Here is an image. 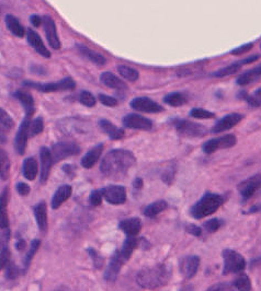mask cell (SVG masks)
<instances>
[{
  "label": "cell",
  "instance_id": "obj_31",
  "mask_svg": "<svg viewBox=\"0 0 261 291\" xmlns=\"http://www.w3.org/2000/svg\"><path fill=\"white\" fill-rule=\"evenodd\" d=\"M188 98L184 92H171L164 98V102L166 104H168L173 107L182 106L187 103Z\"/></svg>",
  "mask_w": 261,
  "mask_h": 291
},
{
  "label": "cell",
  "instance_id": "obj_8",
  "mask_svg": "<svg viewBox=\"0 0 261 291\" xmlns=\"http://www.w3.org/2000/svg\"><path fill=\"white\" fill-rule=\"evenodd\" d=\"M50 154H52L53 163L67 159L69 157L76 156L81 152V147L75 142H56L52 146Z\"/></svg>",
  "mask_w": 261,
  "mask_h": 291
},
{
  "label": "cell",
  "instance_id": "obj_12",
  "mask_svg": "<svg viewBox=\"0 0 261 291\" xmlns=\"http://www.w3.org/2000/svg\"><path fill=\"white\" fill-rule=\"evenodd\" d=\"M123 125L127 128L139 130H150L153 128V122L139 114H127L122 120Z\"/></svg>",
  "mask_w": 261,
  "mask_h": 291
},
{
  "label": "cell",
  "instance_id": "obj_35",
  "mask_svg": "<svg viewBox=\"0 0 261 291\" xmlns=\"http://www.w3.org/2000/svg\"><path fill=\"white\" fill-rule=\"evenodd\" d=\"M10 160L7 152L0 149V179L7 180L10 174Z\"/></svg>",
  "mask_w": 261,
  "mask_h": 291
},
{
  "label": "cell",
  "instance_id": "obj_21",
  "mask_svg": "<svg viewBox=\"0 0 261 291\" xmlns=\"http://www.w3.org/2000/svg\"><path fill=\"white\" fill-rule=\"evenodd\" d=\"M99 126L102 129V132L108 135V137L112 140H120L124 137L125 133L122 128H119L112 124L109 120H100L99 121Z\"/></svg>",
  "mask_w": 261,
  "mask_h": 291
},
{
  "label": "cell",
  "instance_id": "obj_44",
  "mask_svg": "<svg viewBox=\"0 0 261 291\" xmlns=\"http://www.w3.org/2000/svg\"><path fill=\"white\" fill-rule=\"evenodd\" d=\"M98 100L100 101V103L103 104L105 106L114 107V106L118 105V100L113 97L107 96V94H99Z\"/></svg>",
  "mask_w": 261,
  "mask_h": 291
},
{
  "label": "cell",
  "instance_id": "obj_17",
  "mask_svg": "<svg viewBox=\"0 0 261 291\" xmlns=\"http://www.w3.org/2000/svg\"><path fill=\"white\" fill-rule=\"evenodd\" d=\"M41 159V183L44 184L49 177L50 168L53 164V158L50 150L47 147H42L40 150Z\"/></svg>",
  "mask_w": 261,
  "mask_h": 291
},
{
  "label": "cell",
  "instance_id": "obj_22",
  "mask_svg": "<svg viewBox=\"0 0 261 291\" xmlns=\"http://www.w3.org/2000/svg\"><path fill=\"white\" fill-rule=\"evenodd\" d=\"M103 152V144L99 143L90 149L82 159V165L85 169H91L95 165Z\"/></svg>",
  "mask_w": 261,
  "mask_h": 291
},
{
  "label": "cell",
  "instance_id": "obj_13",
  "mask_svg": "<svg viewBox=\"0 0 261 291\" xmlns=\"http://www.w3.org/2000/svg\"><path fill=\"white\" fill-rule=\"evenodd\" d=\"M30 121L31 118L25 116V119L23 120L22 123H21V125L18 129L16 138H14V148H16V151L21 156L24 155L25 152L27 143L29 139V125H30Z\"/></svg>",
  "mask_w": 261,
  "mask_h": 291
},
{
  "label": "cell",
  "instance_id": "obj_38",
  "mask_svg": "<svg viewBox=\"0 0 261 291\" xmlns=\"http://www.w3.org/2000/svg\"><path fill=\"white\" fill-rule=\"evenodd\" d=\"M43 130H44V122H43V119L41 116L30 121V125H29V135L32 137L40 135Z\"/></svg>",
  "mask_w": 261,
  "mask_h": 291
},
{
  "label": "cell",
  "instance_id": "obj_51",
  "mask_svg": "<svg viewBox=\"0 0 261 291\" xmlns=\"http://www.w3.org/2000/svg\"><path fill=\"white\" fill-rule=\"evenodd\" d=\"M18 275H19L18 267L9 261L8 265H7V277L10 278V279H13V278L18 277Z\"/></svg>",
  "mask_w": 261,
  "mask_h": 291
},
{
  "label": "cell",
  "instance_id": "obj_14",
  "mask_svg": "<svg viewBox=\"0 0 261 291\" xmlns=\"http://www.w3.org/2000/svg\"><path fill=\"white\" fill-rule=\"evenodd\" d=\"M243 119H244V116L238 113H231V114L223 116L222 119H220L215 123V125L212 128V133L219 134V133L225 132V130L235 127L237 124L242 122Z\"/></svg>",
  "mask_w": 261,
  "mask_h": 291
},
{
  "label": "cell",
  "instance_id": "obj_19",
  "mask_svg": "<svg viewBox=\"0 0 261 291\" xmlns=\"http://www.w3.org/2000/svg\"><path fill=\"white\" fill-rule=\"evenodd\" d=\"M27 40L29 42V44H30L33 47V49H35L40 55L45 58L50 57V52L47 49L44 43H43L39 33H36L34 30H32V28H28Z\"/></svg>",
  "mask_w": 261,
  "mask_h": 291
},
{
  "label": "cell",
  "instance_id": "obj_32",
  "mask_svg": "<svg viewBox=\"0 0 261 291\" xmlns=\"http://www.w3.org/2000/svg\"><path fill=\"white\" fill-rule=\"evenodd\" d=\"M38 174V162L34 158H27L23 162V176L29 181H33Z\"/></svg>",
  "mask_w": 261,
  "mask_h": 291
},
{
  "label": "cell",
  "instance_id": "obj_41",
  "mask_svg": "<svg viewBox=\"0 0 261 291\" xmlns=\"http://www.w3.org/2000/svg\"><path fill=\"white\" fill-rule=\"evenodd\" d=\"M78 101L81 102L83 105H85L87 107H93L97 103L96 98L93 97L89 91H86V90H84L79 93Z\"/></svg>",
  "mask_w": 261,
  "mask_h": 291
},
{
  "label": "cell",
  "instance_id": "obj_53",
  "mask_svg": "<svg viewBox=\"0 0 261 291\" xmlns=\"http://www.w3.org/2000/svg\"><path fill=\"white\" fill-rule=\"evenodd\" d=\"M186 230L194 237H200L202 235V229L195 224H189L186 227Z\"/></svg>",
  "mask_w": 261,
  "mask_h": 291
},
{
  "label": "cell",
  "instance_id": "obj_28",
  "mask_svg": "<svg viewBox=\"0 0 261 291\" xmlns=\"http://www.w3.org/2000/svg\"><path fill=\"white\" fill-rule=\"evenodd\" d=\"M34 217L38 222V225L41 231H46L47 229V207L44 201L39 202L34 207Z\"/></svg>",
  "mask_w": 261,
  "mask_h": 291
},
{
  "label": "cell",
  "instance_id": "obj_20",
  "mask_svg": "<svg viewBox=\"0 0 261 291\" xmlns=\"http://www.w3.org/2000/svg\"><path fill=\"white\" fill-rule=\"evenodd\" d=\"M100 80L105 85L109 86V88L118 90V91H126L128 89L127 84L121 80L119 77H117L115 75H113L112 72H103L100 76Z\"/></svg>",
  "mask_w": 261,
  "mask_h": 291
},
{
  "label": "cell",
  "instance_id": "obj_29",
  "mask_svg": "<svg viewBox=\"0 0 261 291\" xmlns=\"http://www.w3.org/2000/svg\"><path fill=\"white\" fill-rule=\"evenodd\" d=\"M261 76V66H257L252 69H249L247 71H245L244 74H242L237 78V84L238 85H247L252 82L257 81L260 79Z\"/></svg>",
  "mask_w": 261,
  "mask_h": 291
},
{
  "label": "cell",
  "instance_id": "obj_33",
  "mask_svg": "<svg viewBox=\"0 0 261 291\" xmlns=\"http://www.w3.org/2000/svg\"><path fill=\"white\" fill-rule=\"evenodd\" d=\"M168 207V203L165 200H157L153 203H150L144 210V215L148 218H154L157 215L163 213L164 210Z\"/></svg>",
  "mask_w": 261,
  "mask_h": 291
},
{
  "label": "cell",
  "instance_id": "obj_26",
  "mask_svg": "<svg viewBox=\"0 0 261 291\" xmlns=\"http://www.w3.org/2000/svg\"><path fill=\"white\" fill-rule=\"evenodd\" d=\"M8 200H9L8 188H5L2 194H0V229L8 228L9 218H8V212H7Z\"/></svg>",
  "mask_w": 261,
  "mask_h": 291
},
{
  "label": "cell",
  "instance_id": "obj_52",
  "mask_svg": "<svg viewBox=\"0 0 261 291\" xmlns=\"http://www.w3.org/2000/svg\"><path fill=\"white\" fill-rule=\"evenodd\" d=\"M88 253H89V255L91 256V258H92V260H93V264H95V266H96L97 268H100L101 265H102V263H103L102 258H101V257L99 256V254H98L95 250H93V249H88Z\"/></svg>",
  "mask_w": 261,
  "mask_h": 291
},
{
  "label": "cell",
  "instance_id": "obj_56",
  "mask_svg": "<svg viewBox=\"0 0 261 291\" xmlns=\"http://www.w3.org/2000/svg\"><path fill=\"white\" fill-rule=\"evenodd\" d=\"M64 172H66L69 177H74L75 176V166L70 165V164H65L63 166Z\"/></svg>",
  "mask_w": 261,
  "mask_h": 291
},
{
  "label": "cell",
  "instance_id": "obj_42",
  "mask_svg": "<svg viewBox=\"0 0 261 291\" xmlns=\"http://www.w3.org/2000/svg\"><path fill=\"white\" fill-rule=\"evenodd\" d=\"M234 286L239 291H250L251 290V281L247 275H241L235 280Z\"/></svg>",
  "mask_w": 261,
  "mask_h": 291
},
{
  "label": "cell",
  "instance_id": "obj_48",
  "mask_svg": "<svg viewBox=\"0 0 261 291\" xmlns=\"http://www.w3.org/2000/svg\"><path fill=\"white\" fill-rule=\"evenodd\" d=\"M10 261V253L8 251V249H5L0 251V271L4 267H6L8 265V263Z\"/></svg>",
  "mask_w": 261,
  "mask_h": 291
},
{
  "label": "cell",
  "instance_id": "obj_59",
  "mask_svg": "<svg viewBox=\"0 0 261 291\" xmlns=\"http://www.w3.org/2000/svg\"><path fill=\"white\" fill-rule=\"evenodd\" d=\"M24 246H25V242H24V240L22 239H20L19 241L17 242V249L20 250V251H22L24 249Z\"/></svg>",
  "mask_w": 261,
  "mask_h": 291
},
{
  "label": "cell",
  "instance_id": "obj_5",
  "mask_svg": "<svg viewBox=\"0 0 261 291\" xmlns=\"http://www.w3.org/2000/svg\"><path fill=\"white\" fill-rule=\"evenodd\" d=\"M23 84L29 88H33L39 90L41 92H60V91H66V90H74L76 88L75 80L67 77L63 80L56 82H48V83H39L33 81H24Z\"/></svg>",
  "mask_w": 261,
  "mask_h": 291
},
{
  "label": "cell",
  "instance_id": "obj_39",
  "mask_svg": "<svg viewBox=\"0 0 261 291\" xmlns=\"http://www.w3.org/2000/svg\"><path fill=\"white\" fill-rule=\"evenodd\" d=\"M259 96H260V90H257V93L253 94V96H250V94H248L246 91H241L238 93L237 97L245 100L252 107H259L260 106Z\"/></svg>",
  "mask_w": 261,
  "mask_h": 291
},
{
  "label": "cell",
  "instance_id": "obj_49",
  "mask_svg": "<svg viewBox=\"0 0 261 291\" xmlns=\"http://www.w3.org/2000/svg\"><path fill=\"white\" fill-rule=\"evenodd\" d=\"M206 291H235L234 288L228 283H215L210 287Z\"/></svg>",
  "mask_w": 261,
  "mask_h": 291
},
{
  "label": "cell",
  "instance_id": "obj_3",
  "mask_svg": "<svg viewBox=\"0 0 261 291\" xmlns=\"http://www.w3.org/2000/svg\"><path fill=\"white\" fill-rule=\"evenodd\" d=\"M140 243V239H135L134 237H127L123 243L122 249L114 254L111 258L110 263L106 271L105 279L108 281H114L117 279L118 275L121 271L123 264H125L129 259L132 253L137 249Z\"/></svg>",
  "mask_w": 261,
  "mask_h": 291
},
{
  "label": "cell",
  "instance_id": "obj_34",
  "mask_svg": "<svg viewBox=\"0 0 261 291\" xmlns=\"http://www.w3.org/2000/svg\"><path fill=\"white\" fill-rule=\"evenodd\" d=\"M118 71L123 78L128 80L130 82H135L140 78V72L135 68L127 66V65H120L118 67Z\"/></svg>",
  "mask_w": 261,
  "mask_h": 291
},
{
  "label": "cell",
  "instance_id": "obj_43",
  "mask_svg": "<svg viewBox=\"0 0 261 291\" xmlns=\"http://www.w3.org/2000/svg\"><path fill=\"white\" fill-rule=\"evenodd\" d=\"M40 244H41V242H40V240H38V239L33 240V241L31 242L30 249L28 250V253H27V255H25V259H24V268L25 269L29 267V265H30L31 260H32V258L34 256V254L36 253V251H38Z\"/></svg>",
  "mask_w": 261,
  "mask_h": 291
},
{
  "label": "cell",
  "instance_id": "obj_2",
  "mask_svg": "<svg viewBox=\"0 0 261 291\" xmlns=\"http://www.w3.org/2000/svg\"><path fill=\"white\" fill-rule=\"evenodd\" d=\"M172 275V269L169 265L159 264L153 267L144 268L136 276V281L145 289H157L166 286Z\"/></svg>",
  "mask_w": 261,
  "mask_h": 291
},
{
  "label": "cell",
  "instance_id": "obj_54",
  "mask_svg": "<svg viewBox=\"0 0 261 291\" xmlns=\"http://www.w3.org/2000/svg\"><path fill=\"white\" fill-rule=\"evenodd\" d=\"M17 192L20 195L27 196L29 193H30V186L25 183H19V184H17Z\"/></svg>",
  "mask_w": 261,
  "mask_h": 291
},
{
  "label": "cell",
  "instance_id": "obj_47",
  "mask_svg": "<svg viewBox=\"0 0 261 291\" xmlns=\"http://www.w3.org/2000/svg\"><path fill=\"white\" fill-rule=\"evenodd\" d=\"M9 238H10L9 230L5 229L4 231H2V234H0V251L5 250V249H8Z\"/></svg>",
  "mask_w": 261,
  "mask_h": 291
},
{
  "label": "cell",
  "instance_id": "obj_1",
  "mask_svg": "<svg viewBox=\"0 0 261 291\" xmlns=\"http://www.w3.org/2000/svg\"><path fill=\"white\" fill-rule=\"evenodd\" d=\"M136 162L132 151L124 149H114L109 151L100 165V170L107 178L121 180Z\"/></svg>",
  "mask_w": 261,
  "mask_h": 291
},
{
  "label": "cell",
  "instance_id": "obj_9",
  "mask_svg": "<svg viewBox=\"0 0 261 291\" xmlns=\"http://www.w3.org/2000/svg\"><path fill=\"white\" fill-rule=\"evenodd\" d=\"M236 142H237L236 136L233 134H229L207 140L205 143H203L202 149L203 152H205L207 155H211L220 149H227L234 147Z\"/></svg>",
  "mask_w": 261,
  "mask_h": 291
},
{
  "label": "cell",
  "instance_id": "obj_40",
  "mask_svg": "<svg viewBox=\"0 0 261 291\" xmlns=\"http://www.w3.org/2000/svg\"><path fill=\"white\" fill-rule=\"evenodd\" d=\"M190 116L193 119H198V120H210V119H214L215 114L213 112L204 110V108L194 107L190 111Z\"/></svg>",
  "mask_w": 261,
  "mask_h": 291
},
{
  "label": "cell",
  "instance_id": "obj_37",
  "mask_svg": "<svg viewBox=\"0 0 261 291\" xmlns=\"http://www.w3.org/2000/svg\"><path fill=\"white\" fill-rule=\"evenodd\" d=\"M14 126V122L11 116L7 113L3 107H0V129L4 132L11 130Z\"/></svg>",
  "mask_w": 261,
  "mask_h": 291
},
{
  "label": "cell",
  "instance_id": "obj_57",
  "mask_svg": "<svg viewBox=\"0 0 261 291\" xmlns=\"http://www.w3.org/2000/svg\"><path fill=\"white\" fill-rule=\"evenodd\" d=\"M30 21H31V23L33 26H40L41 23H42V19L40 16H36V14H33V16L30 17Z\"/></svg>",
  "mask_w": 261,
  "mask_h": 291
},
{
  "label": "cell",
  "instance_id": "obj_16",
  "mask_svg": "<svg viewBox=\"0 0 261 291\" xmlns=\"http://www.w3.org/2000/svg\"><path fill=\"white\" fill-rule=\"evenodd\" d=\"M260 187V176H253L247 180L243 181L241 184L238 185V191L243 196L244 199H249L251 196H253Z\"/></svg>",
  "mask_w": 261,
  "mask_h": 291
},
{
  "label": "cell",
  "instance_id": "obj_46",
  "mask_svg": "<svg viewBox=\"0 0 261 291\" xmlns=\"http://www.w3.org/2000/svg\"><path fill=\"white\" fill-rule=\"evenodd\" d=\"M89 201L92 206H99L102 201V194H101V190L93 191L89 197Z\"/></svg>",
  "mask_w": 261,
  "mask_h": 291
},
{
  "label": "cell",
  "instance_id": "obj_10",
  "mask_svg": "<svg viewBox=\"0 0 261 291\" xmlns=\"http://www.w3.org/2000/svg\"><path fill=\"white\" fill-rule=\"evenodd\" d=\"M102 198L112 205H120L126 201V190L122 185H110L101 190Z\"/></svg>",
  "mask_w": 261,
  "mask_h": 291
},
{
  "label": "cell",
  "instance_id": "obj_23",
  "mask_svg": "<svg viewBox=\"0 0 261 291\" xmlns=\"http://www.w3.org/2000/svg\"><path fill=\"white\" fill-rule=\"evenodd\" d=\"M13 97L18 101H20V103L24 107L25 116L31 118L34 113V100L33 97L31 96V93L27 92L24 90H17L13 93Z\"/></svg>",
  "mask_w": 261,
  "mask_h": 291
},
{
  "label": "cell",
  "instance_id": "obj_58",
  "mask_svg": "<svg viewBox=\"0 0 261 291\" xmlns=\"http://www.w3.org/2000/svg\"><path fill=\"white\" fill-rule=\"evenodd\" d=\"M133 186L136 188V190H141L143 187V180L141 178H136L133 182Z\"/></svg>",
  "mask_w": 261,
  "mask_h": 291
},
{
  "label": "cell",
  "instance_id": "obj_60",
  "mask_svg": "<svg viewBox=\"0 0 261 291\" xmlns=\"http://www.w3.org/2000/svg\"><path fill=\"white\" fill-rule=\"evenodd\" d=\"M180 291H193V287L192 286H186V287H184L182 289H181Z\"/></svg>",
  "mask_w": 261,
  "mask_h": 291
},
{
  "label": "cell",
  "instance_id": "obj_24",
  "mask_svg": "<svg viewBox=\"0 0 261 291\" xmlns=\"http://www.w3.org/2000/svg\"><path fill=\"white\" fill-rule=\"evenodd\" d=\"M119 228L124 232L127 237H135L139 235V232L142 229V221L139 218H128V219L122 220L119 224Z\"/></svg>",
  "mask_w": 261,
  "mask_h": 291
},
{
  "label": "cell",
  "instance_id": "obj_11",
  "mask_svg": "<svg viewBox=\"0 0 261 291\" xmlns=\"http://www.w3.org/2000/svg\"><path fill=\"white\" fill-rule=\"evenodd\" d=\"M129 105L134 110L144 113H159L164 111V107L161 104L146 97H139L133 99L130 101Z\"/></svg>",
  "mask_w": 261,
  "mask_h": 291
},
{
  "label": "cell",
  "instance_id": "obj_25",
  "mask_svg": "<svg viewBox=\"0 0 261 291\" xmlns=\"http://www.w3.org/2000/svg\"><path fill=\"white\" fill-rule=\"evenodd\" d=\"M76 47L78 49V52L81 53L85 58H87V60L90 61L91 63L96 64V65H100V66H102V65L107 63V60L103 55H101L100 53L91 49L90 47L86 46L84 44H76Z\"/></svg>",
  "mask_w": 261,
  "mask_h": 291
},
{
  "label": "cell",
  "instance_id": "obj_15",
  "mask_svg": "<svg viewBox=\"0 0 261 291\" xmlns=\"http://www.w3.org/2000/svg\"><path fill=\"white\" fill-rule=\"evenodd\" d=\"M42 22H43V24H44V31L46 34V39H47L48 44L50 45V47H53L54 49H60L61 48V41L59 38V33H57V27H56L55 21L50 17L45 16Z\"/></svg>",
  "mask_w": 261,
  "mask_h": 291
},
{
  "label": "cell",
  "instance_id": "obj_36",
  "mask_svg": "<svg viewBox=\"0 0 261 291\" xmlns=\"http://www.w3.org/2000/svg\"><path fill=\"white\" fill-rule=\"evenodd\" d=\"M242 67H243L242 65L239 64V62H237V63L228 65V66L213 72L212 77H214V78H223V77H226V76L234 75V74H236V72H238L239 70H241Z\"/></svg>",
  "mask_w": 261,
  "mask_h": 291
},
{
  "label": "cell",
  "instance_id": "obj_18",
  "mask_svg": "<svg viewBox=\"0 0 261 291\" xmlns=\"http://www.w3.org/2000/svg\"><path fill=\"white\" fill-rule=\"evenodd\" d=\"M199 266L200 258L198 256H187L180 261V271L187 279H191L197 274Z\"/></svg>",
  "mask_w": 261,
  "mask_h": 291
},
{
  "label": "cell",
  "instance_id": "obj_55",
  "mask_svg": "<svg viewBox=\"0 0 261 291\" xmlns=\"http://www.w3.org/2000/svg\"><path fill=\"white\" fill-rule=\"evenodd\" d=\"M259 60V55H252V56H249L247 58H245V60H242L241 62H239V64L242 65V66H244V65H248V64H251L253 62H256Z\"/></svg>",
  "mask_w": 261,
  "mask_h": 291
},
{
  "label": "cell",
  "instance_id": "obj_6",
  "mask_svg": "<svg viewBox=\"0 0 261 291\" xmlns=\"http://www.w3.org/2000/svg\"><path fill=\"white\" fill-rule=\"evenodd\" d=\"M170 123L177 129V132L184 136L203 137L207 134V129L204 125H201L199 123H194L189 120L172 119Z\"/></svg>",
  "mask_w": 261,
  "mask_h": 291
},
{
  "label": "cell",
  "instance_id": "obj_61",
  "mask_svg": "<svg viewBox=\"0 0 261 291\" xmlns=\"http://www.w3.org/2000/svg\"><path fill=\"white\" fill-rule=\"evenodd\" d=\"M55 291H70L68 288H66V287H64V286H62V287H60V288H57Z\"/></svg>",
  "mask_w": 261,
  "mask_h": 291
},
{
  "label": "cell",
  "instance_id": "obj_27",
  "mask_svg": "<svg viewBox=\"0 0 261 291\" xmlns=\"http://www.w3.org/2000/svg\"><path fill=\"white\" fill-rule=\"evenodd\" d=\"M72 193V188L70 185H62L57 188L52 198V207L54 209L60 208L63 203L66 201Z\"/></svg>",
  "mask_w": 261,
  "mask_h": 291
},
{
  "label": "cell",
  "instance_id": "obj_4",
  "mask_svg": "<svg viewBox=\"0 0 261 291\" xmlns=\"http://www.w3.org/2000/svg\"><path fill=\"white\" fill-rule=\"evenodd\" d=\"M224 202V197L219 194L207 193L202 198L194 203L190 209V215L194 219H202L214 214Z\"/></svg>",
  "mask_w": 261,
  "mask_h": 291
},
{
  "label": "cell",
  "instance_id": "obj_45",
  "mask_svg": "<svg viewBox=\"0 0 261 291\" xmlns=\"http://www.w3.org/2000/svg\"><path fill=\"white\" fill-rule=\"evenodd\" d=\"M221 227V220L219 219H216V218H214V219H211V220H208L204 223V229L207 231V232H215L220 229Z\"/></svg>",
  "mask_w": 261,
  "mask_h": 291
},
{
  "label": "cell",
  "instance_id": "obj_50",
  "mask_svg": "<svg viewBox=\"0 0 261 291\" xmlns=\"http://www.w3.org/2000/svg\"><path fill=\"white\" fill-rule=\"evenodd\" d=\"M253 44L252 43H248V44H244L242 46H239V47H236L235 49H233L230 52V54H233V55H236V56H239V55H243L245 53H247L248 50H250L252 48Z\"/></svg>",
  "mask_w": 261,
  "mask_h": 291
},
{
  "label": "cell",
  "instance_id": "obj_30",
  "mask_svg": "<svg viewBox=\"0 0 261 291\" xmlns=\"http://www.w3.org/2000/svg\"><path fill=\"white\" fill-rule=\"evenodd\" d=\"M5 22L7 27H8V30L13 34L18 36V38H23L24 34H25V30L24 27L22 26V24L20 23V21L12 16V14H7L6 19H5Z\"/></svg>",
  "mask_w": 261,
  "mask_h": 291
},
{
  "label": "cell",
  "instance_id": "obj_7",
  "mask_svg": "<svg viewBox=\"0 0 261 291\" xmlns=\"http://www.w3.org/2000/svg\"><path fill=\"white\" fill-rule=\"evenodd\" d=\"M224 258V274H237L244 271L246 267V260L242 254L231 250L225 249L223 251Z\"/></svg>",
  "mask_w": 261,
  "mask_h": 291
}]
</instances>
